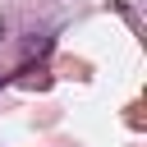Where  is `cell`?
<instances>
[{
	"label": "cell",
	"mask_w": 147,
	"mask_h": 147,
	"mask_svg": "<svg viewBox=\"0 0 147 147\" xmlns=\"http://www.w3.org/2000/svg\"><path fill=\"white\" fill-rule=\"evenodd\" d=\"M0 37H5V28H0Z\"/></svg>",
	"instance_id": "obj_1"
}]
</instances>
